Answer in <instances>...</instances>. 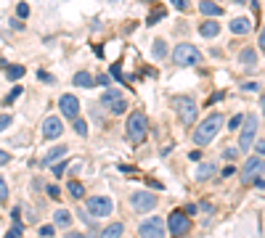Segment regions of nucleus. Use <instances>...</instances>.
<instances>
[{"mask_svg": "<svg viewBox=\"0 0 265 238\" xmlns=\"http://www.w3.org/2000/svg\"><path fill=\"white\" fill-rule=\"evenodd\" d=\"M223 114H210L207 119H202V125L197 127V133H194V143L202 148L207 146V143H212V138L220 133V127H223Z\"/></svg>", "mask_w": 265, "mask_h": 238, "instance_id": "nucleus-1", "label": "nucleus"}, {"mask_svg": "<svg viewBox=\"0 0 265 238\" xmlns=\"http://www.w3.org/2000/svg\"><path fill=\"white\" fill-rule=\"evenodd\" d=\"M146 130H148V122H146V114L143 111H133L125 122V135L133 143H141L146 138Z\"/></svg>", "mask_w": 265, "mask_h": 238, "instance_id": "nucleus-2", "label": "nucleus"}, {"mask_svg": "<svg viewBox=\"0 0 265 238\" xmlns=\"http://www.w3.org/2000/svg\"><path fill=\"white\" fill-rule=\"evenodd\" d=\"M172 109H175V114L183 125H191L197 119V101L188 98V95H175L172 98Z\"/></svg>", "mask_w": 265, "mask_h": 238, "instance_id": "nucleus-3", "label": "nucleus"}, {"mask_svg": "<svg viewBox=\"0 0 265 238\" xmlns=\"http://www.w3.org/2000/svg\"><path fill=\"white\" fill-rule=\"evenodd\" d=\"M172 64H178V66L199 64V51L191 43H180V45H175V51H172Z\"/></svg>", "mask_w": 265, "mask_h": 238, "instance_id": "nucleus-4", "label": "nucleus"}, {"mask_svg": "<svg viewBox=\"0 0 265 238\" xmlns=\"http://www.w3.org/2000/svg\"><path fill=\"white\" fill-rule=\"evenodd\" d=\"M101 103L106 106L111 114H122L125 109H128V98H125L122 90H117V88H106V90H103Z\"/></svg>", "mask_w": 265, "mask_h": 238, "instance_id": "nucleus-5", "label": "nucleus"}, {"mask_svg": "<svg viewBox=\"0 0 265 238\" xmlns=\"http://www.w3.org/2000/svg\"><path fill=\"white\" fill-rule=\"evenodd\" d=\"M111 209H114V204L106 196H90L85 201V212L90 217H106V214H111Z\"/></svg>", "mask_w": 265, "mask_h": 238, "instance_id": "nucleus-6", "label": "nucleus"}, {"mask_svg": "<svg viewBox=\"0 0 265 238\" xmlns=\"http://www.w3.org/2000/svg\"><path fill=\"white\" fill-rule=\"evenodd\" d=\"M257 119L255 116H244V125H241V135H239V151H249L252 143L257 135Z\"/></svg>", "mask_w": 265, "mask_h": 238, "instance_id": "nucleus-7", "label": "nucleus"}, {"mask_svg": "<svg viewBox=\"0 0 265 238\" xmlns=\"http://www.w3.org/2000/svg\"><path fill=\"white\" fill-rule=\"evenodd\" d=\"M165 230H167V225L159 217H148V220H143L141 225H138L141 238H165Z\"/></svg>", "mask_w": 265, "mask_h": 238, "instance_id": "nucleus-8", "label": "nucleus"}, {"mask_svg": "<svg viewBox=\"0 0 265 238\" xmlns=\"http://www.w3.org/2000/svg\"><path fill=\"white\" fill-rule=\"evenodd\" d=\"M167 228L172 235H186L188 228H191V220H188V214L186 212H170V220H167Z\"/></svg>", "mask_w": 265, "mask_h": 238, "instance_id": "nucleus-9", "label": "nucleus"}, {"mask_svg": "<svg viewBox=\"0 0 265 238\" xmlns=\"http://www.w3.org/2000/svg\"><path fill=\"white\" fill-rule=\"evenodd\" d=\"M130 204L135 212H152L157 207V196H152L148 190H135V193H130Z\"/></svg>", "mask_w": 265, "mask_h": 238, "instance_id": "nucleus-10", "label": "nucleus"}, {"mask_svg": "<svg viewBox=\"0 0 265 238\" xmlns=\"http://www.w3.org/2000/svg\"><path fill=\"white\" fill-rule=\"evenodd\" d=\"M262 172H265V162H262L260 156H252V159H247L244 170H241V180H244V183H252V180H257Z\"/></svg>", "mask_w": 265, "mask_h": 238, "instance_id": "nucleus-11", "label": "nucleus"}, {"mask_svg": "<svg viewBox=\"0 0 265 238\" xmlns=\"http://www.w3.org/2000/svg\"><path fill=\"white\" fill-rule=\"evenodd\" d=\"M61 133H64V125H61L59 116H45V119H43V138H45V140L61 138Z\"/></svg>", "mask_w": 265, "mask_h": 238, "instance_id": "nucleus-12", "label": "nucleus"}, {"mask_svg": "<svg viewBox=\"0 0 265 238\" xmlns=\"http://www.w3.org/2000/svg\"><path fill=\"white\" fill-rule=\"evenodd\" d=\"M59 109H61V114L66 119H77V114H80V101L74 98L72 93H64L61 98H59Z\"/></svg>", "mask_w": 265, "mask_h": 238, "instance_id": "nucleus-13", "label": "nucleus"}, {"mask_svg": "<svg viewBox=\"0 0 265 238\" xmlns=\"http://www.w3.org/2000/svg\"><path fill=\"white\" fill-rule=\"evenodd\" d=\"M0 69H6V77L11 82H16V80L24 77V66H21V64H6V61H0Z\"/></svg>", "mask_w": 265, "mask_h": 238, "instance_id": "nucleus-14", "label": "nucleus"}, {"mask_svg": "<svg viewBox=\"0 0 265 238\" xmlns=\"http://www.w3.org/2000/svg\"><path fill=\"white\" fill-rule=\"evenodd\" d=\"M199 34H202V37H207V40H212V37H217V34H220V24H217L215 19L204 21L202 27H199Z\"/></svg>", "mask_w": 265, "mask_h": 238, "instance_id": "nucleus-15", "label": "nucleus"}, {"mask_svg": "<svg viewBox=\"0 0 265 238\" xmlns=\"http://www.w3.org/2000/svg\"><path fill=\"white\" fill-rule=\"evenodd\" d=\"M199 11H202L204 16H210V19H217V16L223 14V8L217 6V3H212V0H202V3H199Z\"/></svg>", "mask_w": 265, "mask_h": 238, "instance_id": "nucleus-16", "label": "nucleus"}, {"mask_svg": "<svg viewBox=\"0 0 265 238\" xmlns=\"http://www.w3.org/2000/svg\"><path fill=\"white\" fill-rule=\"evenodd\" d=\"M72 82H74L77 88H93V85H96V77H93V74H88V71H77Z\"/></svg>", "mask_w": 265, "mask_h": 238, "instance_id": "nucleus-17", "label": "nucleus"}, {"mask_svg": "<svg viewBox=\"0 0 265 238\" xmlns=\"http://www.w3.org/2000/svg\"><path fill=\"white\" fill-rule=\"evenodd\" d=\"M122 230H125L122 222H111L101 230V238H122Z\"/></svg>", "mask_w": 265, "mask_h": 238, "instance_id": "nucleus-18", "label": "nucleus"}, {"mask_svg": "<svg viewBox=\"0 0 265 238\" xmlns=\"http://www.w3.org/2000/svg\"><path fill=\"white\" fill-rule=\"evenodd\" d=\"M64 153H66V146H56V148H51V151L43 156V164H45V167H51L56 159H61Z\"/></svg>", "mask_w": 265, "mask_h": 238, "instance_id": "nucleus-19", "label": "nucleus"}, {"mask_svg": "<svg viewBox=\"0 0 265 238\" xmlns=\"http://www.w3.org/2000/svg\"><path fill=\"white\" fill-rule=\"evenodd\" d=\"M249 29H252V24H249L247 19H234V21H231V32H234V34H247Z\"/></svg>", "mask_w": 265, "mask_h": 238, "instance_id": "nucleus-20", "label": "nucleus"}, {"mask_svg": "<svg viewBox=\"0 0 265 238\" xmlns=\"http://www.w3.org/2000/svg\"><path fill=\"white\" fill-rule=\"evenodd\" d=\"M215 170H217V167H215L212 162L202 164L199 170H197V180H207V177H212V175H215Z\"/></svg>", "mask_w": 265, "mask_h": 238, "instance_id": "nucleus-21", "label": "nucleus"}, {"mask_svg": "<svg viewBox=\"0 0 265 238\" xmlns=\"http://www.w3.org/2000/svg\"><path fill=\"white\" fill-rule=\"evenodd\" d=\"M53 222H56V225H59V228H66V225H69V222H72V214H69L66 209H59V212H56V214H53Z\"/></svg>", "mask_w": 265, "mask_h": 238, "instance_id": "nucleus-22", "label": "nucleus"}, {"mask_svg": "<svg viewBox=\"0 0 265 238\" xmlns=\"http://www.w3.org/2000/svg\"><path fill=\"white\" fill-rule=\"evenodd\" d=\"M255 61H257V56H255V51H252V48H247V51H241V64L252 66Z\"/></svg>", "mask_w": 265, "mask_h": 238, "instance_id": "nucleus-23", "label": "nucleus"}, {"mask_svg": "<svg viewBox=\"0 0 265 238\" xmlns=\"http://www.w3.org/2000/svg\"><path fill=\"white\" fill-rule=\"evenodd\" d=\"M167 56V45L165 40H154V58H165Z\"/></svg>", "mask_w": 265, "mask_h": 238, "instance_id": "nucleus-24", "label": "nucleus"}, {"mask_svg": "<svg viewBox=\"0 0 265 238\" xmlns=\"http://www.w3.org/2000/svg\"><path fill=\"white\" fill-rule=\"evenodd\" d=\"M69 193H72L74 199H80V196H83V193H85V188H83V183H77V180H72V183H69Z\"/></svg>", "mask_w": 265, "mask_h": 238, "instance_id": "nucleus-25", "label": "nucleus"}, {"mask_svg": "<svg viewBox=\"0 0 265 238\" xmlns=\"http://www.w3.org/2000/svg\"><path fill=\"white\" fill-rule=\"evenodd\" d=\"M21 233H24V225H21V222H14V228L6 233V238H21Z\"/></svg>", "mask_w": 265, "mask_h": 238, "instance_id": "nucleus-26", "label": "nucleus"}, {"mask_svg": "<svg viewBox=\"0 0 265 238\" xmlns=\"http://www.w3.org/2000/svg\"><path fill=\"white\" fill-rule=\"evenodd\" d=\"M241 125H244V114H236L234 119H228V127H231V130H239Z\"/></svg>", "mask_w": 265, "mask_h": 238, "instance_id": "nucleus-27", "label": "nucleus"}, {"mask_svg": "<svg viewBox=\"0 0 265 238\" xmlns=\"http://www.w3.org/2000/svg\"><path fill=\"white\" fill-rule=\"evenodd\" d=\"M109 77H117V80H125L122 77V64L117 61V64H111V69H109Z\"/></svg>", "mask_w": 265, "mask_h": 238, "instance_id": "nucleus-28", "label": "nucleus"}, {"mask_svg": "<svg viewBox=\"0 0 265 238\" xmlns=\"http://www.w3.org/2000/svg\"><path fill=\"white\" fill-rule=\"evenodd\" d=\"M74 130H77V135H83V138L88 135V125L83 122V119H74Z\"/></svg>", "mask_w": 265, "mask_h": 238, "instance_id": "nucleus-29", "label": "nucleus"}, {"mask_svg": "<svg viewBox=\"0 0 265 238\" xmlns=\"http://www.w3.org/2000/svg\"><path fill=\"white\" fill-rule=\"evenodd\" d=\"M16 16H19V19H27V16H29V6H27V3H19V6H16Z\"/></svg>", "mask_w": 265, "mask_h": 238, "instance_id": "nucleus-30", "label": "nucleus"}, {"mask_svg": "<svg viewBox=\"0 0 265 238\" xmlns=\"http://www.w3.org/2000/svg\"><path fill=\"white\" fill-rule=\"evenodd\" d=\"M37 80H40V82H48V85H53V82H56V77L48 74V71H43V69L37 71Z\"/></svg>", "mask_w": 265, "mask_h": 238, "instance_id": "nucleus-31", "label": "nucleus"}, {"mask_svg": "<svg viewBox=\"0 0 265 238\" xmlns=\"http://www.w3.org/2000/svg\"><path fill=\"white\" fill-rule=\"evenodd\" d=\"M6 199H8V183L3 180V177H0V204H3Z\"/></svg>", "mask_w": 265, "mask_h": 238, "instance_id": "nucleus-32", "label": "nucleus"}, {"mask_svg": "<svg viewBox=\"0 0 265 238\" xmlns=\"http://www.w3.org/2000/svg\"><path fill=\"white\" fill-rule=\"evenodd\" d=\"M19 95H21V88H14V90H11V93L6 95V98H3V101H6V103H14V101L19 98Z\"/></svg>", "mask_w": 265, "mask_h": 238, "instance_id": "nucleus-33", "label": "nucleus"}, {"mask_svg": "<svg viewBox=\"0 0 265 238\" xmlns=\"http://www.w3.org/2000/svg\"><path fill=\"white\" fill-rule=\"evenodd\" d=\"M11 127V116L8 114H0V133H3V130H8Z\"/></svg>", "mask_w": 265, "mask_h": 238, "instance_id": "nucleus-34", "label": "nucleus"}, {"mask_svg": "<svg viewBox=\"0 0 265 238\" xmlns=\"http://www.w3.org/2000/svg\"><path fill=\"white\" fill-rule=\"evenodd\" d=\"M109 82H111V77H106V74L96 77V85H103V88H109Z\"/></svg>", "mask_w": 265, "mask_h": 238, "instance_id": "nucleus-35", "label": "nucleus"}, {"mask_svg": "<svg viewBox=\"0 0 265 238\" xmlns=\"http://www.w3.org/2000/svg\"><path fill=\"white\" fill-rule=\"evenodd\" d=\"M40 235L43 238H51L53 235V228H51V225H45V228H40Z\"/></svg>", "mask_w": 265, "mask_h": 238, "instance_id": "nucleus-36", "label": "nucleus"}, {"mask_svg": "<svg viewBox=\"0 0 265 238\" xmlns=\"http://www.w3.org/2000/svg\"><path fill=\"white\" fill-rule=\"evenodd\" d=\"M8 162H11V153H8V151H0V167L8 164Z\"/></svg>", "mask_w": 265, "mask_h": 238, "instance_id": "nucleus-37", "label": "nucleus"}, {"mask_svg": "<svg viewBox=\"0 0 265 238\" xmlns=\"http://www.w3.org/2000/svg\"><path fill=\"white\" fill-rule=\"evenodd\" d=\"M217 101H223V93H212V95H210V101H207V103L212 106V103H217Z\"/></svg>", "mask_w": 265, "mask_h": 238, "instance_id": "nucleus-38", "label": "nucleus"}, {"mask_svg": "<svg viewBox=\"0 0 265 238\" xmlns=\"http://www.w3.org/2000/svg\"><path fill=\"white\" fill-rule=\"evenodd\" d=\"M239 156V148H225V159H236Z\"/></svg>", "mask_w": 265, "mask_h": 238, "instance_id": "nucleus-39", "label": "nucleus"}, {"mask_svg": "<svg viewBox=\"0 0 265 238\" xmlns=\"http://www.w3.org/2000/svg\"><path fill=\"white\" fill-rule=\"evenodd\" d=\"M170 3L175 6L178 11H183V8H186V3H188V0H170Z\"/></svg>", "mask_w": 265, "mask_h": 238, "instance_id": "nucleus-40", "label": "nucleus"}, {"mask_svg": "<svg viewBox=\"0 0 265 238\" xmlns=\"http://www.w3.org/2000/svg\"><path fill=\"white\" fill-rule=\"evenodd\" d=\"M159 19H162V11H157V14H154V16H152V19H148V24H157V21H159Z\"/></svg>", "mask_w": 265, "mask_h": 238, "instance_id": "nucleus-41", "label": "nucleus"}, {"mask_svg": "<svg viewBox=\"0 0 265 238\" xmlns=\"http://www.w3.org/2000/svg\"><path fill=\"white\" fill-rule=\"evenodd\" d=\"M197 209H199L197 204H188V207H186V214H197Z\"/></svg>", "mask_w": 265, "mask_h": 238, "instance_id": "nucleus-42", "label": "nucleus"}, {"mask_svg": "<svg viewBox=\"0 0 265 238\" xmlns=\"http://www.w3.org/2000/svg\"><path fill=\"white\" fill-rule=\"evenodd\" d=\"M64 238H90V235H83V233H66Z\"/></svg>", "mask_w": 265, "mask_h": 238, "instance_id": "nucleus-43", "label": "nucleus"}, {"mask_svg": "<svg viewBox=\"0 0 265 238\" xmlns=\"http://www.w3.org/2000/svg\"><path fill=\"white\" fill-rule=\"evenodd\" d=\"M148 185H152V188H157V190H162V188H165L162 183H157V180H148Z\"/></svg>", "mask_w": 265, "mask_h": 238, "instance_id": "nucleus-44", "label": "nucleus"}, {"mask_svg": "<svg viewBox=\"0 0 265 238\" xmlns=\"http://www.w3.org/2000/svg\"><path fill=\"white\" fill-rule=\"evenodd\" d=\"M255 148H257V153H265V140H260V143H257Z\"/></svg>", "mask_w": 265, "mask_h": 238, "instance_id": "nucleus-45", "label": "nucleus"}, {"mask_svg": "<svg viewBox=\"0 0 265 238\" xmlns=\"http://www.w3.org/2000/svg\"><path fill=\"white\" fill-rule=\"evenodd\" d=\"M260 48H265V29L260 32Z\"/></svg>", "mask_w": 265, "mask_h": 238, "instance_id": "nucleus-46", "label": "nucleus"}, {"mask_svg": "<svg viewBox=\"0 0 265 238\" xmlns=\"http://www.w3.org/2000/svg\"><path fill=\"white\" fill-rule=\"evenodd\" d=\"M255 185H257V188H262V190H265V180H260V177H257V180H255Z\"/></svg>", "mask_w": 265, "mask_h": 238, "instance_id": "nucleus-47", "label": "nucleus"}, {"mask_svg": "<svg viewBox=\"0 0 265 238\" xmlns=\"http://www.w3.org/2000/svg\"><path fill=\"white\" fill-rule=\"evenodd\" d=\"M260 106H262V114H265V93H262V98H260Z\"/></svg>", "mask_w": 265, "mask_h": 238, "instance_id": "nucleus-48", "label": "nucleus"}]
</instances>
